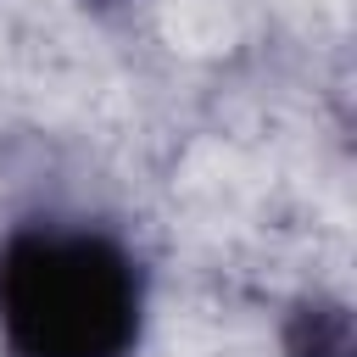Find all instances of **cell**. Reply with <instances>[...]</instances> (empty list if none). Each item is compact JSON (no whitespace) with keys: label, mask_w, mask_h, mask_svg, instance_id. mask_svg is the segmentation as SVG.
Masks as SVG:
<instances>
[{"label":"cell","mask_w":357,"mask_h":357,"mask_svg":"<svg viewBox=\"0 0 357 357\" xmlns=\"http://www.w3.org/2000/svg\"><path fill=\"white\" fill-rule=\"evenodd\" d=\"M145 312V257L112 223L33 212L0 234L6 357H134Z\"/></svg>","instance_id":"6da1fadb"}]
</instances>
